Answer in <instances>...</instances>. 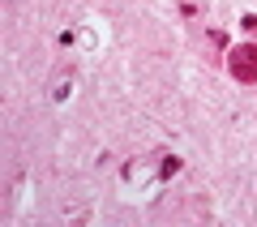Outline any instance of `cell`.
Segmentation results:
<instances>
[{
	"mask_svg": "<svg viewBox=\"0 0 257 227\" xmlns=\"http://www.w3.org/2000/svg\"><path fill=\"white\" fill-rule=\"evenodd\" d=\"M231 73H236L240 82H253L257 77V47L253 43H244V47L231 52Z\"/></svg>",
	"mask_w": 257,
	"mask_h": 227,
	"instance_id": "1",
	"label": "cell"
},
{
	"mask_svg": "<svg viewBox=\"0 0 257 227\" xmlns=\"http://www.w3.org/2000/svg\"><path fill=\"white\" fill-rule=\"evenodd\" d=\"M155 180H159V172H150L146 163H128V167H124V184H142V189H155Z\"/></svg>",
	"mask_w": 257,
	"mask_h": 227,
	"instance_id": "2",
	"label": "cell"
},
{
	"mask_svg": "<svg viewBox=\"0 0 257 227\" xmlns=\"http://www.w3.org/2000/svg\"><path fill=\"white\" fill-rule=\"evenodd\" d=\"M69 90H73V77H56V82H52V103H64Z\"/></svg>",
	"mask_w": 257,
	"mask_h": 227,
	"instance_id": "3",
	"label": "cell"
},
{
	"mask_svg": "<svg viewBox=\"0 0 257 227\" xmlns=\"http://www.w3.org/2000/svg\"><path fill=\"white\" fill-rule=\"evenodd\" d=\"M176 172H180V159H176V155H167L163 163H159V176L167 180V176H176Z\"/></svg>",
	"mask_w": 257,
	"mask_h": 227,
	"instance_id": "4",
	"label": "cell"
}]
</instances>
